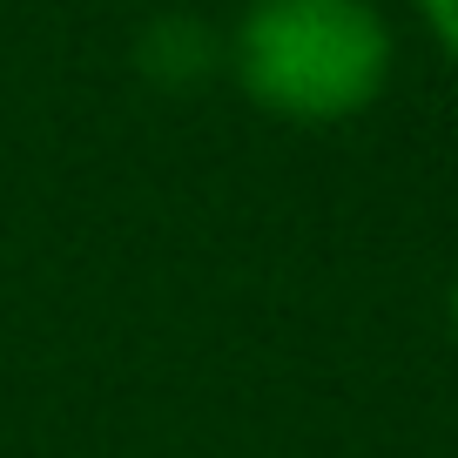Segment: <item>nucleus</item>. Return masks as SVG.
<instances>
[{
	"instance_id": "obj_3",
	"label": "nucleus",
	"mask_w": 458,
	"mask_h": 458,
	"mask_svg": "<svg viewBox=\"0 0 458 458\" xmlns=\"http://www.w3.org/2000/svg\"><path fill=\"white\" fill-rule=\"evenodd\" d=\"M411 14H418V28L431 34V47L458 68V0H411Z\"/></svg>"
},
{
	"instance_id": "obj_1",
	"label": "nucleus",
	"mask_w": 458,
	"mask_h": 458,
	"mask_svg": "<svg viewBox=\"0 0 458 458\" xmlns=\"http://www.w3.org/2000/svg\"><path fill=\"white\" fill-rule=\"evenodd\" d=\"M398 28L377 0H243L223 28L229 88L276 129H351L385 101Z\"/></svg>"
},
{
	"instance_id": "obj_2",
	"label": "nucleus",
	"mask_w": 458,
	"mask_h": 458,
	"mask_svg": "<svg viewBox=\"0 0 458 458\" xmlns=\"http://www.w3.org/2000/svg\"><path fill=\"white\" fill-rule=\"evenodd\" d=\"M135 74L162 95H196L223 74V34L209 28L202 14L175 7V14H156L135 41Z\"/></svg>"
},
{
	"instance_id": "obj_4",
	"label": "nucleus",
	"mask_w": 458,
	"mask_h": 458,
	"mask_svg": "<svg viewBox=\"0 0 458 458\" xmlns=\"http://www.w3.org/2000/svg\"><path fill=\"white\" fill-rule=\"evenodd\" d=\"M445 324H452V337H458V263H452V284H445Z\"/></svg>"
}]
</instances>
